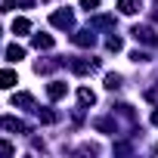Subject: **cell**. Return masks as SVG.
Returning <instances> with one entry per match:
<instances>
[{
    "instance_id": "cell-11",
    "label": "cell",
    "mask_w": 158,
    "mask_h": 158,
    "mask_svg": "<svg viewBox=\"0 0 158 158\" xmlns=\"http://www.w3.org/2000/svg\"><path fill=\"white\" fill-rule=\"evenodd\" d=\"M13 106L28 109V106H34V96H31V93H13Z\"/></svg>"
},
{
    "instance_id": "cell-14",
    "label": "cell",
    "mask_w": 158,
    "mask_h": 158,
    "mask_svg": "<svg viewBox=\"0 0 158 158\" xmlns=\"http://www.w3.org/2000/svg\"><path fill=\"white\" fill-rule=\"evenodd\" d=\"M34 0H3V10H16V6H31Z\"/></svg>"
},
{
    "instance_id": "cell-7",
    "label": "cell",
    "mask_w": 158,
    "mask_h": 158,
    "mask_svg": "<svg viewBox=\"0 0 158 158\" xmlns=\"http://www.w3.org/2000/svg\"><path fill=\"white\" fill-rule=\"evenodd\" d=\"M16 84H19V77H16L13 68H3V71H0V87H16Z\"/></svg>"
},
{
    "instance_id": "cell-21",
    "label": "cell",
    "mask_w": 158,
    "mask_h": 158,
    "mask_svg": "<svg viewBox=\"0 0 158 158\" xmlns=\"http://www.w3.org/2000/svg\"><path fill=\"white\" fill-rule=\"evenodd\" d=\"M130 59H133V62H146V59H149V56H146V53H139V50H136V53H130Z\"/></svg>"
},
{
    "instance_id": "cell-9",
    "label": "cell",
    "mask_w": 158,
    "mask_h": 158,
    "mask_svg": "<svg viewBox=\"0 0 158 158\" xmlns=\"http://www.w3.org/2000/svg\"><path fill=\"white\" fill-rule=\"evenodd\" d=\"M28 31H31V22L28 19H22V16L13 19V34H28Z\"/></svg>"
},
{
    "instance_id": "cell-10",
    "label": "cell",
    "mask_w": 158,
    "mask_h": 158,
    "mask_svg": "<svg viewBox=\"0 0 158 158\" xmlns=\"http://www.w3.org/2000/svg\"><path fill=\"white\" fill-rule=\"evenodd\" d=\"M31 44H34L37 50H50V47H53V37H50V34H34Z\"/></svg>"
},
{
    "instance_id": "cell-17",
    "label": "cell",
    "mask_w": 158,
    "mask_h": 158,
    "mask_svg": "<svg viewBox=\"0 0 158 158\" xmlns=\"http://www.w3.org/2000/svg\"><path fill=\"white\" fill-rule=\"evenodd\" d=\"M106 47H109L112 53H118V50H121V37H115V34H112V37L106 40Z\"/></svg>"
},
{
    "instance_id": "cell-5",
    "label": "cell",
    "mask_w": 158,
    "mask_h": 158,
    "mask_svg": "<svg viewBox=\"0 0 158 158\" xmlns=\"http://www.w3.org/2000/svg\"><path fill=\"white\" fill-rule=\"evenodd\" d=\"M0 127H3V130H16V133H28V124L25 121H19V118H0Z\"/></svg>"
},
{
    "instance_id": "cell-2",
    "label": "cell",
    "mask_w": 158,
    "mask_h": 158,
    "mask_svg": "<svg viewBox=\"0 0 158 158\" xmlns=\"http://www.w3.org/2000/svg\"><path fill=\"white\" fill-rule=\"evenodd\" d=\"M96 68H99L96 59H74V62H71V71H74V74H81V77H84V74H93Z\"/></svg>"
},
{
    "instance_id": "cell-6",
    "label": "cell",
    "mask_w": 158,
    "mask_h": 158,
    "mask_svg": "<svg viewBox=\"0 0 158 158\" xmlns=\"http://www.w3.org/2000/svg\"><path fill=\"white\" fill-rule=\"evenodd\" d=\"M65 90H68V87H65L62 81H50V87H47V96H50V99H62V96H65Z\"/></svg>"
},
{
    "instance_id": "cell-8",
    "label": "cell",
    "mask_w": 158,
    "mask_h": 158,
    "mask_svg": "<svg viewBox=\"0 0 158 158\" xmlns=\"http://www.w3.org/2000/svg\"><path fill=\"white\" fill-rule=\"evenodd\" d=\"M6 59H10V62H19V59H25V47H19V44H10V47H6Z\"/></svg>"
},
{
    "instance_id": "cell-3",
    "label": "cell",
    "mask_w": 158,
    "mask_h": 158,
    "mask_svg": "<svg viewBox=\"0 0 158 158\" xmlns=\"http://www.w3.org/2000/svg\"><path fill=\"white\" fill-rule=\"evenodd\" d=\"M130 34H133L136 40H143V44H149V47H155V44H158V37H155V31H152V28H146V25H136V28H133Z\"/></svg>"
},
{
    "instance_id": "cell-13",
    "label": "cell",
    "mask_w": 158,
    "mask_h": 158,
    "mask_svg": "<svg viewBox=\"0 0 158 158\" xmlns=\"http://www.w3.org/2000/svg\"><path fill=\"white\" fill-rule=\"evenodd\" d=\"M77 99H81V106H93V102H96V96H93L90 87H81V90H77Z\"/></svg>"
},
{
    "instance_id": "cell-22",
    "label": "cell",
    "mask_w": 158,
    "mask_h": 158,
    "mask_svg": "<svg viewBox=\"0 0 158 158\" xmlns=\"http://www.w3.org/2000/svg\"><path fill=\"white\" fill-rule=\"evenodd\" d=\"M152 124H155V127H158V109H155V112H152Z\"/></svg>"
},
{
    "instance_id": "cell-12",
    "label": "cell",
    "mask_w": 158,
    "mask_h": 158,
    "mask_svg": "<svg viewBox=\"0 0 158 158\" xmlns=\"http://www.w3.org/2000/svg\"><path fill=\"white\" fill-rule=\"evenodd\" d=\"M118 10H121L124 16H133V13L139 10V3H136V0H118Z\"/></svg>"
},
{
    "instance_id": "cell-4",
    "label": "cell",
    "mask_w": 158,
    "mask_h": 158,
    "mask_svg": "<svg viewBox=\"0 0 158 158\" xmlns=\"http://www.w3.org/2000/svg\"><path fill=\"white\" fill-rule=\"evenodd\" d=\"M71 40H74L77 47H93V44H96V34H93L90 28H84V31H74Z\"/></svg>"
},
{
    "instance_id": "cell-18",
    "label": "cell",
    "mask_w": 158,
    "mask_h": 158,
    "mask_svg": "<svg viewBox=\"0 0 158 158\" xmlns=\"http://www.w3.org/2000/svg\"><path fill=\"white\" fill-rule=\"evenodd\" d=\"M13 152H16V146H13V143L0 139V155H13Z\"/></svg>"
},
{
    "instance_id": "cell-19",
    "label": "cell",
    "mask_w": 158,
    "mask_h": 158,
    "mask_svg": "<svg viewBox=\"0 0 158 158\" xmlns=\"http://www.w3.org/2000/svg\"><path fill=\"white\" fill-rule=\"evenodd\" d=\"M37 115H40V121H44V124H53V121H56V115H53V112H40V109H37Z\"/></svg>"
},
{
    "instance_id": "cell-1",
    "label": "cell",
    "mask_w": 158,
    "mask_h": 158,
    "mask_svg": "<svg viewBox=\"0 0 158 158\" xmlns=\"http://www.w3.org/2000/svg\"><path fill=\"white\" fill-rule=\"evenodd\" d=\"M50 25H53V28H74V13H71L68 6H62V10H56V13L50 16Z\"/></svg>"
},
{
    "instance_id": "cell-20",
    "label": "cell",
    "mask_w": 158,
    "mask_h": 158,
    "mask_svg": "<svg viewBox=\"0 0 158 158\" xmlns=\"http://www.w3.org/2000/svg\"><path fill=\"white\" fill-rule=\"evenodd\" d=\"M81 6H84V10H87V13H93V10H96V6H99V0H81Z\"/></svg>"
},
{
    "instance_id": "cell-15",
    "label": "cell",
    "mask_w": 158,
    "mask_h": 158,
    "mask_svg": "<svg viewBox=\"0 0 158 158\" xmlns=\"http://www.w3.org/2000/svg\"><path fill=\"white\" fill-rule=\"evenodd\" d=\"M106 87L109 90H118L121 87V74H106Z\"/></svg>"
},
{
    "instance_id": "cell-16",
    "label": "cell",
    "mask_w": 158,
    "mask_h": 158,
    "mask_svg": "<svg viewBox=\"0 0 158 158\" xmlns=\"http://www.w3.org/2000/svg\"><path fill=\"white\" fill-rule=\"evenodd\" d=\"M93 25H96V28H109V25H112V16H96Z\"/></svg>"
}]
</instances>
